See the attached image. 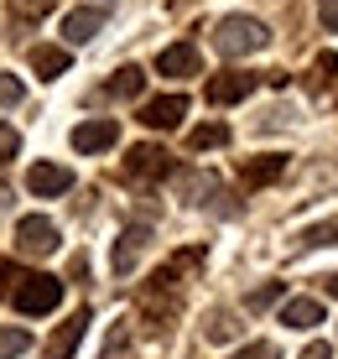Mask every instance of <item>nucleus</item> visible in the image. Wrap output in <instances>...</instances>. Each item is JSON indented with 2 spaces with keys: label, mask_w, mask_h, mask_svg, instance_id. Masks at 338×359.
Wrapping results in <instances>:
<instances>
[{
  "label": "nucleus",
  "mask_w": 338,
  "mask_h": 359,
  "mask_svg": "<svg viewBox=\"0 0 338 359\" xmlns=\"http://www.w3.org/2000/svg\"><path fill=\"white\" fill-rule=\"evenodd\" d=\"M125 344H130V323H115V328H109V339H104V354H120Z\"/></svg>",
  "instance_id": "obj_27"
},
{
  "label": "nucleus",
  "mask_w": 338,
  "mask_h": 359,
  "mask_svg": "<svg viewBox=\"0 0 338 359\" xmlns=\"http://www.w3.org/2000/svg\"><path fill=\"white\" fill-rule=\"evenodd\" d=\"M328 297H338V276H328Z\"/></svg>",
  "instance_id": "obj_32"
},
{
  "label": "nucleus",
  "mask_w": 338,
  "mask_h": 359,
  "mask_svg": "<svg viewBox=\"0 0 338 359\" xmlns=\"http://www.w3.org/2000/svg\"><path fill=\"white\" fill-rule=\"evenodd\" d=\"M318 21L328 32H338V0H318Z\"/></svg>",
  "instance_id": "obj_28"
},
{
  "label": "nucleus",
  "mask_w": 338,
  "mask_h": 359,
  "mask_svg": "<svg viewBox=\"0 0 338 359\" xmlns=\"http://www.w3.org/2000/svg\"><path fill=\"white\" fill-rule=\"evenodd\" d=\"M302 245H307V250L338 245V219H318V224H307V229H302Z\"/></svg>",
  "instance_id": "obj_18"
},
{
  "label": "nucleus",
  "mask_w": 338,
  "mask_h": 359,
  "mask_svg": "<svg viewBox=\"0 0 338 359\" xmlns=\"http://www.w3.org/2000/svg\"><path fill=\"white\" fill-rule=\"evenodd\" d=\"M120 141V126L115 120H83L79 130H73V151H83V156H99V151H109V146Z\"/></svg>",
  "instance_id": "obj_5"
},
{
  "label": "nucleus",
  "mask_w": 338,
  "mask_h": 359,
  "mask_svg": "<svg viewBox=\"0 0 338 359\" xmlns=\"http://www.w3.org/2000/svg\"><path fill=\"white\" fill-rule=\"evenodd\" d=\"M11 302H16V313L42 318V313H53L62 302V281L58 276H21V287L11 292Z\"/></svg>",
  "instance_id": "obj_2"
},
{
  "label": "nucleus",
  "mask_w": 338,
  "mask_h": 359,
  "mask_svg": "<svg viewBox=\"0 0 338 359\" xmlns=\"http://www.w3.org/2000/svg\"><path fill=\"white\" fill-rule=\"evenodd\" d=\"M83 328H89V313H73L68 323H62V328L53 333L47 354H53V359H73V349H79V339H83Z\"/></svg>",
  "instance_id": "obj_16"
},
{
  "label": "nucleus",
  "mask_w": 338,
  "mask_h": 359,
  "mask_svg": "<svg viewBox=\"0 0 338 359\" xmlns=\"http://www.w3.org/2000/svg\"><path fill=\"white\" fill-rule=\"evenodd\" d=\"M203 333H208L214 344H224V339H234V333H240V323H234L224 307H214V313H208V328H203Z\"/></svg>",
  "instance_id": "obj_21"
},
{
  "label": "nucleus",
  "mask_w": 338,
  "mask_h": 359,
  "mask_svg": "<svg viewBox=\"0 0 338 359\" xmlns=\"http://www.w3.org/2000/svg\"><path fill=\"white\" fill-rule=\"evenodd\" d=\"M32 349V333L27 328H0V359H16Z\"/></svg>",
  "instance_id": "obj_20"
},
{
  "label": "nucleus",
  "mask_w": 338,
  "mask_h": 359,
  "mask_svg": "<svg viewBox=\"0 0 338 359\" xmlns=\"http://www.w3.org/2000/svg\"><path fill=\"white\" fill-rule=\"evenodd\" d=\"M172 172V156L161 151V146H135L130 156H125V177H135V182H151V177H167Z\"/></svg>",
  "instance_id": "obj_8"
},
{
  "label": "nucleus",
  "mask_w": 338,
  "mask_h": 359,
  "mask_svg": "<svg viewBox=\"0 0 338 359\" xmlns=\"http://www.w3.org/2000/svg\"><path fill=\"white\" fill-rule=\"evenodd\" d=\"M21 94H27V89H21L16 73H0V104H21Z\"/></svg>",
  "instance_id": "obj_25"
},
{
  "label": "nucleus",
  "mask_w": 338,
  "mask_h": 359,
  "mask_svg": "<svg viewBox=\"0 0 338 359\" xmlns=\"http://www.w3.org/2000/svg\"><path fill=\"white\" fill-rule=\"evenodd\" d=\"M281 323L286 328H318L323 323V302L318 297H292V302H281Z\"/></svg>",
  "instance_id": "obj_14"
},
{
  "label": "nucleus",
  "mask_w": 338,
  "mask_h": 359,
  "mask_svg": "<svg viewBox=\"0 0 338 359\" xmlns=\"http://www.w3.org/2000/svg\"><path fill=\"white\" fill-rule=\"evenodd\" d=\"M203 63H198V47L193 42H177V47H167V53L156 57V73H167V79H187V73H198Z\"/></svg>",
  "instance_id": "obj_13"
},
{
  "label": "nucleus",
  "mask_w": 338,
  "mask_h": 359,
  "mask_svg": "<svg viewBox=\"0 0 338 359\" xmlns=\"http://www.w3.org/2000/svg\"><path fill=\"white\" fill-rule=\"evenodd\" d=\"M99 32H104V11H94V6L62 16V42H89V36H99Z\"/></svg>",
  "instance_id": "obj_11"
},
{
  "label": "nucleus",
  "mask_w": 338,
  "mask_h": 359,
  "mask_svg": "<svg viewBox=\"0 0 338 359\" xmlns=\"http://www.w3.org/2000/svg\"><path fill=\"white\" fill-rule=\"evenodd\" d=\"M27 63H32V73H36V79H47V83H53V79H62V73H68L73 68V53H68V47H32V53H27Z\"/></svg>",
  "instance_id": "obj_9"
},
{
  "label": "nucleus",
  "mask_w": 338,
  "mask_h": 359,
  "mask_svg": "<svg viewBox=\"0 0 338 359\" xmlns=\"http://www.w3.org/2000/svg\"><path fill=\"white\" fill-rule=\"evenodd\" d=\"M27 188H32L36 198H62V193L73 188V172L58 167V162H32V167H27Z\"/></svg>",
  "instance_id": "obj_6"
},
{
  "label": "nucleus",
  "mask_w": 338,
  "mask_h": 359,
  "mask_svg": "<svg viewBox=\"0 0 338 359\" xmlns=\"http://www.w3.org/2000/svg\"><path fill=\"white\" fill-rule=\"evenodd\" d=\"M255 89V73H214L208 79V99L214 104H234V99H245Z\"/></svg>",
  "instance_id": "obj_12"
},
{
  "label": "nucleus",
  "mask_w": 338,
  "mask_h": 359,
  "mask_svg": "<svg viewBox=\"0 0 338 359\" xmlns=\"http://www.w3.org/2000/svg\"><path fill=\"white\" fill-rule=\"evenodd\" d=\"M302 359H333V349H328V344H307Z\"/></svg>",
  "instance_id": "obj_30"
},
{
  "label": "nucleus",
  "mask_w": 338,
  "mask_h": 359,
  "mask_svg": "<svg viewBox=\"0 0 338 359\" xmlns=\"http://www.w3.org/2000/svg\"><path fill=\"white\" fill-rule=\"evenodd\" d=\"M141 89H146V68H115L104 79V94L109 99H135Z\"/></svg>",
  "instance_id": "obj_17"
},
{
  "label": "nucleus",
  "mask_w": 338,
  "mask_h": 359,
  "mask_svg": "<svg viewBox=\"0 0 338 359\" xmlns=\"http://www.w3.org/2000/svg\"><path fill=\"white\" fill-rule=\"evenodd\" d=\"M146 245H151V229H146V224H130V229H120V240H115V255H109V271H115V276H130Z\"/></svg>",
  "instance_id": "obj_4"
},
{
  "label": "nucleus",
  "mask_w": 338,
  "mask_h": 359,
  "mask_svg": "<svg viewBox=\"0 0 338 359\" xmlns=\"http://www.w3.org/2000/svg\"><path fill=\"white\" fill-rule=\"evenodd\" d=\"M266 42H271V32H266V21H255V16H224L214 27V47L224 57H250Z\"/></svg>",
  "instance_id": "obj_1"
},
{
  "label": "nucleus",
  "mask_w": 338,
  "mask_h": 359,
  "mask_svg": "<svg viewBox=\"0 0 338 359\" xmlns=\"http://www.w3.org/2000/svg\"><path fill=\"white\" fill-rule=\"evenodd\" d=\"M224 141H229V126H198L193 135H187L193 151H214V146H224Z\"/></svg>",
  "instance_id": "obj_19"
},
{
  "label": "nucleus",
  "mask_w": 338,
  "mask_h": 359,
  "mask_svg": "<svg viewBox=\"0 0 338 359\" xmlns=\"http://www.w3.org/2000/svg\"><path fill=\"white\" fill-rule=\"evenodd\" d=\"M16 151H21V135L11 130L6 120H0V162H11V156H16Z\"/></svg>",
  "instance_id": "obj_26"
},
{
  "label": "nucleus",
  "mask_w": 338,
  "mask_h": 359,
  "mask_svg": "<svg viewBox=\"0 0 338 359\" xmlns=\"http://www.w3.org/2000/svg\"><path fill=\"white\" fill-rule=\"evenodd\" d=\"M6 281H11V266H0V292H6Z\"/></svg>",
  "instance_id": "obj_31"
},
{
  "label": "nucleus",
  "mask_w": 338,
  "mask_h": 359,
  "mask_svg": "<svg viewBox=\"0 0 338 359\" xmlns=\"http://www.w3.org/2000/svg\"><path fill=\"white\" fill-rule=\"evenodd\" d=\"M333 79H338V53H318V63H312V83L328 89Z\"/></svg>",
  "instance_id": "obj_22"
},
{
  "label": "nucleus",
  "mask_w": 338,
  "mask_h": 359,
  "mask_svg": "<svg viewBox=\"0 0 338 359\" xmlns=\"http://www.w3.org/2000/svg\"><path fill=\"white\" fill-rule=\"evenodd\" d=\"M281 172H286V156L271 151V156H250L240 167V177H245V188H266V182H276Z\"/></svg>",
  "instance_id": "obj_15"
},
{
  "label": "nucleus",
  "mask_w": 338,
  "mask_h": 359,
  "mask_svg": "<svg viewBox=\"0 0 338 359\" xmlns=\"http://www.w3.org/2000/svg\"><path fill=\"white\" fill-rule=\"evenodd\" d=\"M229 359H281V349L271 339H255V344H245V349H234Z\"/></svg>",
  "instance_id": "obj_23"
},
{
  "label": "nucleus",
  "mask_w": 338,
  "mask_h": 359,
  "mask_svg": "<svg viewBox=\"0 0 338 359\" xmlns=\"http://www.w3.org/2000/svg\"><path fill=\"white\" fill-rule=\"evenodd\" d=\"M16 250L21 255H53L58 250V224L42 219V214H27L16 224Z\"/></svg>",
  "instance_id": "obj_3"
},
{
  "label": "nucleus",
  "mask_w": 338,
  "mask_h": 359,
  "mask_svg": "<svg viewBox=\"0 0 338 359\" xmlns=\"http://www.w3.org/2000/svg\"><path fill=\"white\" fill-rule=\"evenodd\" d=\"M271 302H281V281H266V287L250 292V307H255V313H260V307H271Z\"/></svg>",
  "instance_id": "obj_24"
},
{
  "label": "nucleus",
  "mask_w": 338,
  "mask_h": 359,
  "mask_svg": "<svg viewBox=\"0 0 338 359\" xmlns=\"http://www.w3.org/2000/svg\"><path fill=\"white\" fill-rule=\"evenodd\" d=\"M47 6H53V0H16V16H21V11H27V16H42Z\"/></svg>",
  "instance_id": "obj_29"
},
{
  "label": "nucleus",
  "mask_w": 338,
  "mask_h": 359,
  "mask_svg": "<svg viewBox=\"0 0 338 359\" xmlns=\"http://www.w3.org/2000/svg\"><path fill=\"white\" fill-rule=\"evenodd\" d=\"M182 115H187V99H182V94H161V99H146L141 126H151V130H177Z\"/></svg>",
  "instance_id": "obj_7"
},
{
  "label": "nucleus",
  "mask_w": 338,
  "mask_h": 359,
  "mask_svg": "<svg viewBox=\"0 0 338 359\" xmlns=\"http://www.w3.org/2000/svg\"><path fill=\"white\" fill-rule=\"evenodd\" d=\"M146 307L161 318H172V307H177V266H167V271H156L151 276V287H146Z\"/></svg>",
  "instance_id": "obj_10"
}]
</instances>
